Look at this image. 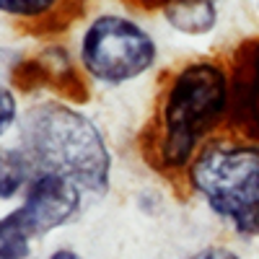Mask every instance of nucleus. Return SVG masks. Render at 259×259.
<instances>
[{
  "label": "nucleus",
  "mask_w": 259,
  "mask_h": 259,
  "mask_svg": "<svg viewBox=\"0 0 259 259\" xmlns=\"http://www.w3.org/2000/svg\"><path fill=\"white\" fill-rule=\"evenodd\" d=\"M16 145L39 174L78 184L89 200L109 194L114 158L101 127L65 99L29 104L16 124Z\"/></svg>",
  "instance_id": "f257e3e1"
},
{
  "label": "nucleus",
  "mask_w": 259,
  "mask_h": 259,
  "mask_svg": "<svg viewBox=\"0 0 259 259\" xmlns=\"http://www.w3.org/2000/svg\"><path fill=\"white\" fill-rule=\"evenodd\" d=\"M228 70L212 60L189 62L168 80L150 140L153 158L163 171H187L194 156L228 122Z\"/></svg>",
  "instance_id": "f03ea898"
},
{
  "label": "nucleus",
  "mask_w": 259,
  "mask_h": 259,
  "mask_svg": "<svg viewBox=\"0 0 259 259\" xmlns=\"http://www.w3.org/2000/svg\"><path fill=\"white\" fill-rule=\"evenodd\" d=\"M187 184L236 236L259 239V143L210 140L189 163Z\"/></svg>",
  "instance_id": "7ed1b4c3"
},
{
  "label": "nucleus",
  "mask_w": 259,
  "mask_h": 259,
  "mask_svg": "<svg viewBox=\"0 0 259 259\" xmlns=\"http://www.w3.org/2000/svg\"><path fill=\"white\" fill-rule=\"evenodd\" d=\"M78 60L91 80L101 85H124L156 68L158 45L135 18L99 13L80 34Z\"/></svg>",
  "instance_id": "20e7f679"
},
{
  "label": "nucleus",
  "mask_w": 259,
  "mask_h": 259,
  "mask_svg": "<svg viewBox=\"0 0 259 259\" xmlns=\"http://www.w3.org/2000/svg\"><path fill=\"white\" fill-rule=\"evenodd\" d=\"M85 192L70 179L57 174H34L29 187L21 194L18 205L11 210L16 221L26 228L31 239L41 241L50 233L78 221L85 205Z\"/></svg>",
  "instance_id": "39448f33"
},
{
  "label": "nucleus",
  "mask_w": 259,
  "mask_h": 259,
  "mask_svg": "<svg viewBox=\"0 0 259 259\" xmlns=\"http://www.w3.org/2000/svg\"><path fill=\"white\" fill-rule=\"evenodd\" d=\"M228 122L236 138L259 143V39L246 41L231 65Z\"/></svg>",
  "instance_id": "423d86ee"
},
{
  "label": "nucleus",
  "mask_w": 259,
  "mask_h": 259,
  "mask_svg": "<svg viewBox=\"0 0 259 259\" xmlns=\"http://www.w3.org/2000/svg\"><path fill=\"white\" fill-rule=\"evenodd\" d=\"M163 18L184 36H205L218 24V0H166Z\"/></svg>",
  "instance_id": "0eeeda50"
},
{
  "label": "nucleus",
  "mask_w": 259,
  "mask_h": 259,
  "mask_svg": "<svg viewBox=\"0 0 259 259\" xmlns=\"http://www.w3.org/2000/svg\"><path fill=\"white\" fill-rule=\"evenodd\" d=\"M34 174V166L16 143L0 145V200H21Z\"/></svg>",
  "instance_id": "6e6552de"
},
{
  "label": "nucleus",
  "mask_w": 259,
  "mask_h": 259,
  "mask_svg": "<svg viewBox=\"0 0 259 259\" xmlns=\"http://www.w3.org/2000/svg\"><path fill=\"white\" fill-rule=\"evenodd\" d=\"M34 244L36 239L26 233L11 210L0 215V259H36Z\"/></svg>",
  "instance_id": "1a4fd4ad"
},
{
  "label": "nucleus",
  "mask_w": 259,
  "mask_h": 259,
  "mask_svg": "<svg viewBox=\"0 0 259 259\" xmlns=\"http://www.w3.org/2000/svg\"><path fill=\"white\" fill-rule=\"evenodd\" d=\"M21 119V109H18V96L11 85H6L0 80V145L3 140L16 133V124Z\"/></svg>",
  "instance_id": "9d476101"
},
{
  "label": "nucleus",
  "mask_w": 259,
  "mask_h": 259,
  "mask_svg": "<svg viewBox=\"0 0 259 259\" xmlns=\"http://www.w3.org/2000/svg\"><path fill=\"white\" fill-rule=\"evenodd\" d=\"M57 6V0H0V13L13 18H41Z\"/></svg>",
  "instance_id": "9b49d317"
},
{
  "label": "nucleus",
  "mask_w": 259,
  "mask_h": 259,
  "mask_svg": "<svg viewBox=\"0 0 259 259\" xmlns=\"http://www.w3.org/2000/svg\"><path fill=\"white\" fill-rule=\"evenodd\" d=\"M187 259H241V256L236 254L233 249H228V246H205V249L194 251Z\"/></svg>",
  "instance_id": "f8f14e48"
},
{
  "label": "nucleus",
  "mask_w": 259,
  "mask_h": 259,
  "mask_svg": "<svg viewBox=\"0 0 259 259\" xmlns=\"http://www.w3.org/2000/svg\"><path fill=\"white\" fill-rule=\"evenodd\" d=\"M45 259H85L80 251H75V249H70V246H57L55 251H50Z\"/></svg>",
  "instance_id": "ddd939ff"
},
{
  "label": "nucleus",
  "mask_w": 259,
  "mask_h": 259,
  "mask_svg": "<svg viewBox=\"0 0 259 259\" xmlns=\"http://www.w3.org/2000/svg\"><path fill=\"white\" fill-rule=\"evenodd\" d=\"M256 13H259V0H256Z\"/></svg>",
  "instance_id": "4468645a"
}]
</instances>
